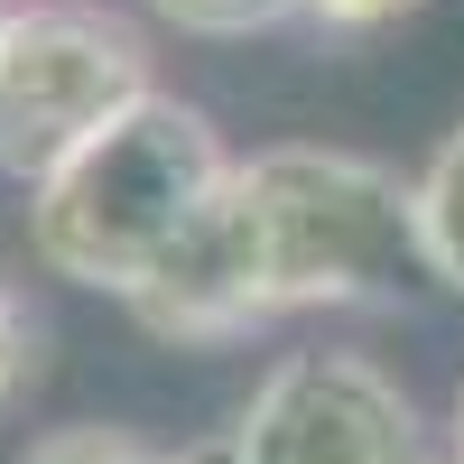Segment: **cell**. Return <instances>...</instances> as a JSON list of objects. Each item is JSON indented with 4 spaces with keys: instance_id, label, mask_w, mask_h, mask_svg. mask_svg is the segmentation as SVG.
<instances>
[{
    "instance_id": "5b68a950",
    "label": "cell",
    "mask_w": 464,
    "mask_h": 464,
    "mask_svg": "<svg viewBox=\"0 0 464 464\" xmlns=\"http://www.w3.org/2000/svg\"><path fill=\"white\" fill-rule=\"evenodd\" d=\"M418 242H428L437 288L464 297V121L428 149V168H418Z\"/></svg>"
},
{
    "instance_id": "9c48e42d",
    "label": "cell",
    "mask_w": 464,
    "mask_h": 464,
    "mask_svg": "<svg viewBox=\"0 0 464 464\" xmlns=\"http://www.w3.org/2000/svg\"><path fill=\"white\" fill-rule=\"evenodd\" d=\"M316 28H343V37H362V28H391L409 10H428V0H297Z\"/></svg>"
},
{
    "instance_id": "8992f818",
    "label": "cell",
    "mask_w": 464,
    "mask_h": 464,
    "mask_svg": "<svg viewBox=\"0 0 464 464\" xmlns=\"http://www.w3.org/2000/svg\"><path fill=\"white\" fill-rule=\"evenodd\" d=\"M159 28L177 37H205V47H232V37H260V28H279L297 19V0H140Z\"/></svg>"
},
{
    "instance_id": "277c9868",
    "label": "cell",
    "mask_w": 464,
    "mask_h": 464,
    "mask_svg": "<svg viewBox=\"0 0 464 464\" xmlns=\"http://www.w3.org/2000/svg\"><path fill=\"white\" fill-rule=\"evenodd\" d=\"M251 464H437L428 418L372 353L306 343L260 372V391L232 418Z\"/></svg>"
},
{
    "instance_id": "7a4b0ae2",
    "label": "cell",
    "mask_w": 464,
    "mask_h": 464,
    "mask_svg": "<svg viewBox=\"0 0 464 464\" xmlns=\"http://www.w3.org/2000/svg\"><path fill=\"white\" fill-rule=\"evenodd\" d=\"M232 223H242L269 316L400 306L409 288H437L428 242H418V177L362 159V149L279 140L232 159Z\"/></svg>"
},
{
    "instance_id": "7c38bea8",
    "label": "cell",
    "mask_w": 464,
    "mask_h": 464,
    "mask_svg": "<svg viewBox=\"0 0 464 464\" xmlns=\"http://www.w3.org/2000/svg\"><path fill=\"white\" fill-rule=\"evenodd\" d=\"M446 464H464V455H446Z\"/></svg>"
},
{
    "instance_id": "3957f363",
    "label": "cell",
    "mask_w": 464,
    "mask_h": 464,
    "mask_svg": "<svg viewBox=\"0 0 464 464\" xmlns=\"http://www.w3.org/2000/svg\"><path fill=\"white\" fill-rule=\"evenodd\" d=\"M149 37L102 0H10L0 10V177H56L102 121H121L149 74Z\"/></svg>"
},
{
    "instance_id": "30bf717a",
    "label": "cell",
    "mask_w": 464,
    "mask_h": 464,
    "mask_svg": "<svg viewBox=\"0 0 464 464\" xmlns=\"http://www.w3.org/2000/svg\"><path fill=\"white\" fill-rule=\"evenodd\" d=\"M168 464H251V455H242V437L223 428V437H196V446H186V455H168Z\"/></svg>"
},
{
    "instance_id": "8fae6325",
    "label": "cell",
    "mask_w": 464,
    "mask_h": 464,
    "mask_svg": "<svg viewBox=\"0 0 464 464\" xmlns=\"http://www.w3.org/2000/svg\"><path fill=\"white\" fill-rule=\"evenodd\" d=\"M455 455H464V381H455Z\"/></svg>"
},
{
    "instance_id": "6da1fadb",
    "label": "cell",
    "mask_w": 464,
    "mask_h": 464,
    "mask_svg": "<svg viewBox=\"0 0 464 464\" xmlns=\"http://www.w3.org/2000/svg\"><path fill=\"white\" fill-rule=\"evenodd\" d=\"M223 186H232V159H223L214 121L177 93H140L56 177L28 186V260L65 288L130 306L205 232Z\"/></svg>"
},
{
    "instance_id": "ba28073f",
    "label": "cell",
    "mask_w": 464,
    "mask_h": 464,
    "mask_svg": "<svg viewBox=\"0 0 464 464\" xmlns=\"http://www.w3.org/2000/svg\"><path fill=\"white\" fill-rule=\"evenodd\" d=\"M19 464H168V455L140 446L130 428H47Z\"/></svg>"
},
{
    "instance_id": "52a82bcc",
    "label": "cell",
    "mask_w": 464,
    "mask_h": 464,
    "mask_svg": "<svg viewBox=\"0 0 464 464\" xmlns=\"http://www.w3.org/2000/svg\"><path fill=\"white\" fill-rule=\"evenodd\" d=\"M47 381V316L0 279V418L28 409V391Z\"/></svg>"
}]
</instances>
